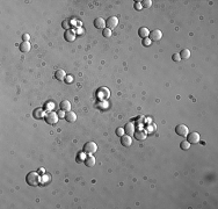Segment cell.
<instances>
[{
	"label": "cell",
	"instance_id": "603a6c76",
	"mask_svg": "<svg viewBox=\"0 0 218 209\" xmlns=\"http://www.w3.org/2000/svg\"><path fill=\"white\" fill-rule=\"evenodd\" d=\"M61 27H63L65 30H69V29H71V27H72V23L70 20H64L63 23H61Z\"/></svg>",
	"mask_w": 218,
	"mask_h": 209
},
{
	"label": "cell",
	"instance_id": "ffe728a7",
	"mask_svg": "<svg viewBox=\"0 0 218 209\" xmlns=\"http://www.w3.org/2000/svg\"><path fill=\"white\" fill-rule=\"evenodd\" d=\"M30 48H32V45H30L29 42H22V43L20 44V50H21L22 52H28V51L30 50Z\"/></svg>",
	"mask_w": 218,
	"mask_h": 209
},
{
	"label": "cell",
	"instance_id": "8fae6325",
	"mask_svg": "<svg viewBox=\"0 0 218 209\" xmlns=\"http://www.w3.org/2000/svg\"><path fill=\"white\" fill-rule=\"evenodd\" d=\"M94 26H95L97 29H102L103 30V29L106 28V21L102 18H97L94 20Z\"/></svg>",
	"mask_w": 218,
	"mask_h": 209
},
{
	"label": "cell",
	"instance_id": "5b68a950",
	"mask_svg": "<svg viewBox=\"0 0 218 209\" xmlns=\"http://www.w3.org/2000/svg\"><path fill=\"white\" fill-rule=\"evenodd\" d=\"M175 133H176L179 136L184 137V136L188 135L189 129H188V127L184 126V124H178V126L175 127Z\"/></svg>",
	"mask_w": 218,
	"mask_h": 209
},
{
	"label": "cell",
	"instance_id": "6da1fadb",
	"mask_svg": "<svg viewBox=\"0 0 218 209\" xmlns=\"http://www.w3.org/2000/svg\"><path fill=\"white\" fill-rule=\"evenodd\" d=\"M41 181L40 179V175L37 172H29L27 175H26V183L29 185V186H37Z\"/></svg>",
	"mask_w": 218,
	"mask_h": 209
},
{
	"label": "cell",
	"instance_id": "e575fe53",
	"mask_svg": "<svg viewBox=\"0 0 218 209\" xmlns=\"http://www.w3.org/2000/svg\"><path fill=\"white\" fill-rule=\"evenodd\" d=\"M134 7H135L136 9H142V8H143V7H142V4H140V3H136V4L134 5Z\"/></svg>",
	"mask_w": 218,
	"mask_h": 209
},
{
	"label": "cell",
	"instance_id": "d4e9b609",
	"mask_svg": "<svg viewBox=\"0 0 218 209\" xmlns=\"http://www.w3.org/2000/svg\"><path fill=\"white\" fill-rule=\"evenodd\" d=\"M102 35H103V37H106V39H109V37L111 36V29L105 28L103 30H102Z\"/></svg>",
	"mask_w": 218,
	"mask_h": 209
},
{
	"label": "cell",
	"instance_id": "1f68e13d",
	"mask_svg": "<svg viewBox=\"0 0 218 209\" xmlns=\"http://www.w3.org/2000/svg\"><path fill=\"white\" fill-rule=\"evenodd\" d=\"M29 39H30L29 34H23V35H22V40H23V42H29Z\"/></svg>",
	"mask_w": 218,
	"mask_h": 209
},
{
	"label": "cell",
	"instance_id": "e0dca14e",
	"mask_svg": "<svg viewBox=\"0 0 218 209\" xmlns=\"http://www.w3.org/2000/svg\"><path fill=\"white\" fill-rule=\"evenodd\" d=\"M138 35L144 40V39H147L148 35H150V32H148V29L146 27H142L139 28V30H138Z\"/></svg>",
	"mask_w": 218,
	"mask_h": 209
},
{
	"label": "cell",
	"instance_id": "cb8c5ba5",
	"mask_svg": "<svg viewBox=\"0 0 218 209\" xmlns=\"http://www.w3.org/2000/svg\"><path fill=\"white\" fill-rule=\"evenodd\" d=\"M180 147L182 149V150H188V149L190 147V143L188 141H183L180 143Z\"/></svg>",
	"mask_w": 218,
	"mask_h": 209
},
{
	"label": "cell",
	"instance_id": "d590c367",
	"mask_svg": "<svg viewBox=\"0 0 218 209\" xmlns=\"http://www.w3.org/2000/svg\"><path fill=\"white\" fill-rule=\"evenodd\" d=\"M101 105H102V106H101V107H102V108H103V109H106V108H107V107H108V106H107V105H108V103H107V102H106V101H103V102H102V103H101Z\"/></svg>",
	"mask_w": 218,
	"mask_h": 209
},
{
	"label": "cell",
	"instance_id": "5bb4252c",
	"mask_svg": "<svg viewBox=\"0 0 218 209\" xmlns=\"http://www.w3.org/2000/svg\"><path fill=\"white\" fill-rule=\"evenodd\" d=\"M124 131H126V133H127V135H129V136L134 135V134H135V131H136V129H135V126H134V123H131V122L127 123V126L124 127Z\"/></svg>",
	"mask_w": 218,
	"mask_h": 209
},
{
	"label": "cell",
	"instance_id": "9a60e30c",
	"mask_svg": "<svg viewBox=\"0 0 218 209\" xmlns=\"http://www.w3.org/2000/svg\"><path fill=\"white\" fill-rule=\"evenodd\" d=\"M65 77H66V73H65V71L64 70H56V72H55V78L57 79V80H59V81H63L64 79H65Z\"/></svg>",
	"mask_w": 218,
	"mask_h": 209
},
{
	"label": "cell",
	"instance_id": "ac0fdd59",
	"mask_svg": "<svg viewBox=\"0 0 218 209\" xmlns=\"http://www.w3.org/2000/svg\"><path fill=\"white\" fill-rule=\"evenodd\" d=\"M84 162H85V165H86L87 167H93V166L95 165V158L93 157V156H90V155H89Z\"/></svg>",
	"mask_w": 218,
	"mask_h": 209
},
{
	"label": "cell",
	"instance_id": "44dd1931",
	"mask_svg": "<svg viewBox=\"0 0 218 209\" xmlns=\"http://www.w3.org/2000/svg\"><path fill=\"white\" fill-rule=\"evenodd\" d=\"M180 57H181V59H188L190 57V51L188 49H183L180 52Z\"/></svg>",
	"mask_w": 218,
	"mask_h": 209
},
{
	"label": "cell",
	"instance_id": "7c38bea8",
	"mask_svg": "<svg viewBox=\"0 0 218 209\" xmlns=\"http://www.w3.org/2000/svg\"><path fill=\"white\" fill-rule=\"evenodd\" d=\"M65 120L69 122V123H73V122H76L77 121V114L76 113H73V112H67L66 114H65Z\"/></svg>",
	"mask_w": 218,
	"mask_h": 209
},
{
	"label": "cell",
	"instance_id": "9c48e42d",
	"mask_svg": "<svg viewBox=\"0 0 218 209\" xmlns=\"http://www.w3.org/2000/svg\"><path fill=\"white\" fill-rule=\"evenodd\" d=\"M134 136H135V138H136L137 141H144V139H146L147 131H146V130H143V129H139V130L135 131Z\"/></svg>",
	"mask_w": 218,
	"mask_h": 209
},
{
	"label": "cell",
	"instance_id": "52a82bcc",
	"mask_svg": "<svg viewBox=\"0 0 218 209\" xmlns=\"http://www.w3.org/2000/svg\"><path fill=\"white\" fill-rule=\"evenodd\" d=\"M117 24H118V19H117L116 16H110V18H108V20L106 21V26H107V28H109V29L116 28Z\"/></svg>",
	"mask_w": 218,
	"mask_h": 209
},
{
	"label": "cell",
	"instance_id": "484cf974",
	"mask_svg": "<svg viewBox=\"0 0 218 209\" xmlns=\"http://www.w3.org/2000/svg\"><path fill=\"white\" fill-rule=\"evenodd\" d=\"M140 4H142V7H145V8H148V7L152 6V1H151V0H143Z\"/></svg>",
	"mask_w": 218,
	"mask_h": 209
},
{
	"label": "cell",
	"instance_id": "f1b7e54d",
	"mask_svg": "<svg viewBox=\"0 0 218 209\" xmlns=\"http://www.w3.org/2000/svg\"><path fill=\"white\" fill-rule=\"evenodd\" d=\"M157 130V126L155 124H151V126H148V128H147V133H153V131H155Z\"/></svg>",
	"mask_w": 218,
	"mask_h": 209
},
{
	"label": "cell",
	"instance_id": "4dcf8cb0",
	"mask_svg": "<svg viewBox=\"0 0 218 209\" xmlns=\"http://www.w3.org/2000/svg\"><path fill=\"white\" fill-rule=\"evenodd\" d=\"M64 81H65L66 84H71V83L73 81V77H72V76H67V74H66V77H65Z\"/></svg>",
	"mask_w": 218,
	"mask_h": 209
},
{
	"label": "cell",
	"instance_id": "836d02e7",
	"mask_svg": "<svg viewBox=\"0 0 218 209\" xmlns=\"http://www.w3.org/2000/svg\"><path fill=\"white\" fill-rule=\"evenodd\" d=\"M57 114H58V117H59V118L65 117V113H64V110H60V112H58Z\"/></svg>",
	"mask_w": 218,
	"mask_h": 209
},
{
	"label": "cell",
	"instance_id": "277c9868",
	"mask_svg": "<svg viewBox=\"0 0 218 209\" xmlns=\"http://www.w3.org/2000/svg\"><path fill=\"white\" fill-rule=\"evenodd\" d=\"M97 95L101 100H106V99H108L110 97V91H109L108 88H106V87H101V88H99L98 91H97Z\"/></svg>",
	"mask_w": 218,
	"mask_h": 209
},
{
	"label": "cell",
	"instance_id": "ba28073f",
	"mask_svg": "<svg viewBox=\"0 0 218 209\" xmlns=\"http://www.w3.org/2000/svg\"><path fill=\"white\" fill-rule=\"evenodd\" d=\"M200 139H201V137H200L198 133H190L187 135V141L189 143H198Z\"/></svg>",
	"mask_w": 218,
	"mask_h": 209
},
{
	"label": "cell",
	"instance_id": "7402d4cb",
	"mask_svg": "<svg viewBox=\"0 0 218 209\" xmlns=\"http://www.w3.org/2000/svg\"><path fill=\"white\" fill-rule=\"evenodd\" d=\"M41 183H42V185H48V184H50V183H51V175H50V174H44V175L42 177Z\"/></svg>",
	"mask_w": 218,
	"mask_h": 209
},
{
	"label": "cell",
	"instance_id": "d6986e66",
	"mask_svg": "<svg viewBox=\"0 0 218 209\" xmlns=\"http://www.w3.org/2000/svg\"><path fill=\"white\" fill-rule=\"evenodd\" d=\"M33 116H34L35 118H37V120H40V118L44 117V110H43V108H36V109L34 110V113H33Z\"/></svg>",
	"mask_w": 218,
	"mask_h": 209
},
{
	"label": "cell",
	"instance_id": "30bf717a",
	"mask_svg": "<svg viewBox=\"0 0 218 209\" xmlns=\"http://www.w3.org/2000/svg\"><path fill=\"white\" fill-rule=\"evenodd\" d=\"M121 143H122L123 146H126V147L130 146V145L132 144V138H131V136H129V135H123V136L121 137Z\"/></svg>",
	"mask_w": 218,
	"mask_h": 209
},
{
	"label": "cell",
	"instance_id": "8d00e7d4",
	"mask_svg": "<svg viewBox=\"0 0 218 209\" xmlns=\"http://www.w3.org/2000/svg\"><path fill=\"white\" fill-rule=\"evenodd\" d=\"M44 172V168H40V173H43Z\"/></svg>",
	"mask_w": 218,
	"mask_h": 209
},
{
	"label": "cell",
	"instance_id": "2e32d148",
	"mask_svg": "<svg viewBox=\"0 0 218 209\" xmlns=\"http://www.w3.org/2000/svg\"><path fill=\"white\" fill-rule=\"evenodd\" d=\"M60 110L70 112L71 110V102L69 100H63V101L60 102Z\"/></svg>",
	"mask_w": 218,
	"mask_h": 209
},
{
	"label": "cell",
	"instance_id": "8992f818",
	"mask_svg": "<svg viewBox=\"0 0 218 209\" xmlns=\"http://www.w3.org/2000/svg\"><path fill=\"white\" fill-rule=\"evenodd\" d=\"M148 37L151 41H160L163 37V33H161V30H159V29H154V30L150 32Z\"/></svg>",
	"mask_w": 218,
	"mask_h": 209
},
{
	"label": "cell",
	"instance_id": "f546056e",
	"mask_svg": "<svg viewBox=\"0 0 218 209\" xmlns=\"http://www.w3.org/2000/svg\"><path fill=\"white\" fill-rule=\"evenodd\" d=\"M142 43H143V45H144V47H148V45L152 43V41H151L150 39H144V40L142 41Z\"/></svg>",
	"mask_w": 218,
	"mask_h": 209
},
{
	"label": "cell",
	"instance_id": "4fadbf2b",
	"mask_svg": "<svg viewBox=\"0 0 218 209\" xmlns=\"http://www.w3.org/2000/svg\"><path fill=\"white\" fill-rule=\"evenodd\" d=\"M64 39L67 41V42H73L74 39H76V33L73 30H71V29H69V30H66L64 33Z\"/></svg>",
	"mask_w": 218,
	"mask_h": 209
},
{
	"label": "cell",
	"instance_id": "7a4b0ae2",
	"mask_svg": "<svg viewBox=\"0 0 218 209\" xmlns=\"http://www.w3.org/2000/svg\"><path fill=\"white\" fill-rule=\"evenodd\" d=\"M97 151H98V145L95 142H87L82 147V152L86 155H92Z\"/></svg>",
	"mask_w": 218,
	"mask_h": 209
},
{
	"label": "cell",
	"instance_id": "83f0119b",
	"mask_svg": "<svg viewBox=\"0 0 218 209\" xmlns=\"http://www.w3.org/2000/svg\"><path fill=\"white\" fill-rule=\"evenodd\" d=\"M172 59L174 62H180L181 61V57H180V53H174L173 56H172Z\"/></svg>",
	"mask_w": 218,
	"mask_h": 209
},
{
	"label": "cell",
	"instance_id": "3957f363",
	"mask_svg": "<svg viewBox=\"0 0 218 209\" xmlns=\"http://www.w3.org/2000/svg\"><path fill=\"white\" fill-rule=\"evenodd\" d=\"M44 120H45V122H47L48 124L53 126V124H56V123L58 122L59 117H58V114H57V113L49 112V113H47V114H45V116H44Z\"/></svg>",
	"mask_w": 218,
	"mask_h": 209
},
{
	"label": "cell",
	"instance_id": "4316f807",
	"mask_svg": "<svg viewBox=\"0 0 218 209\" xmlns=\"http://www.w3.org/2000/svg\"><path fill=\"white\" fill-rule=\"evenodd\" d=\"M124 133H126V131H124V128H117L116 129V135L119 136V137H122L124 135Z\"/></svg>",
	"mask_w": 218,
	"mask_h": 209
},
{
	"label": "cell",
	"instance_id": "d6a6232c",
	"mask_svg": "<svg viewBox=\"0 0 218 209\" xmlns=\"http://www.w3.org/2000/svg\"><path fill=\"white\" fill-rule=\"evenodd\" d=\"M53 106H55V103H52V102H48L47 106H44V109H50V108H52Z\"/></svg>",
	"mask_w": 218,
	"mask_h": 209
}]
</instances>
